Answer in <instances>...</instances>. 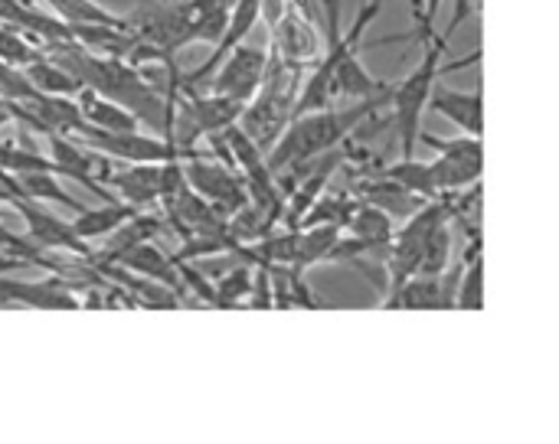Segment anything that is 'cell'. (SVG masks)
Here are the masks:
<instances>
[{"mask_svg": "<svg viewBox=\"0 0 559 444\" xmlns=\"http://www.w3.org/2000/svg\"><path fill=\"white\" fill-rule=\"evenodd\" d=\"M265 62H269V52L262 46H246L239 43L216 69L213 75L206 79L210 92L213 95H226V98H236V101H249L265 75Z\"/></svg>", "mask_w": 559, "mask_h": 444, "instance_id": "obj_7", "label": "cell"}, {"mask_svg": "<svg viewBox=\"0 0 559 444\" xmlns=\"http://www.w3.org/2000/svg\"><path fill=\"white\" fill-rule=\"evenodd\" d=\"M115 262H118V265H124L128 272L141 275V278L160 281V285H164V288H170L177 298H180V295H187V288H183V281H180V275H177V265H174V262H170V255H164L151 239H147V242L131 245V249H128V252H121Z\"/></svg>", "mask_w": 559, "mask_h": 444, "instance_id": "obj_12", "label": "cell"}, {"mask_svg": "<svg viewBox=\"0 0 559 444\" xmlns=\"http://www.w3.org/2000/svg\"><path fill=\"white\" fill-rule=\"evenodd\" d=\"M416 144H426L432 151H439V160L429 164L432 173V187L436 193H459L465 187H475L481 180L485 170V151H481V137H436L432 131H419Z\"/></svg>", "mask_w": 559, "mask_h": 444, "instance_id": "obj_4", "label": "cell"}, {"mask_svg": "<svg viewBox=\"0 0 559 444\" xmlns=\"http://www.w3.org/2000/svg\"><path fill=\"white\" fill-rule=\"evenodd\" d=\"M10 121H13V115H10L7 101H0V128H3V124H10Z\"/></svg>", "mask_w": 559, "mask_h": 444, "instance_id": "obj_29", "label": "cell"}, {"mask_svg": "<svg viewBox=\"0 0 559 444\" xmlns=\"http://www.w3.org/2000/svg\"><path fill=\"white\" fill-rule=\"evenodd\" d=\"M183 173H187V183L193 193H200L206 203H213V209L229 219L236 209H242L249 203L246 196V183L239 177V170H229L226 164H216L213 154H203V157H190L183 164Z\"/></svg>", "mask_w": 559, "mask_h": 444, "instance_id": "obj_6", "label": "cell"}, {"mask_svg": "<svg viewBox=\"0 0 559 444\" xmlns=\"http://www.w3.org/2000/svg\"><path fill=\"white\" fill-rule=\"evenodd\" d=\"M423 46H426L423 62L403 82H393V95H390V105L396 108V134L403 141V157H416V137L423 131V115L429 108L432 85L442 75V56L449 52V39L439 33Z\"/></svg>", "mask_w": 559, "mask_h": 444, "instance_id": "obj_3", "label": "cell"}, {"mask_svg": "<svg viewBox=\"0 0 559 444\" xmlns=\"http://www.w3.org/2000/svg\"><path fill=\"white\" fill-rule=\"evenodd\" d=\"M75 95H79V111L92 128H102V131H138L141 128L138 118L128 108H121L118 101H111L85 85Z\"/></svg>", "mask_w": 559, "mask_h": 444, "instance_id": "obj_14", "label": "cell"}, {"mask_svg": "<svg viewBox=\"0 0 559 444\" xmlns=\"http://www.w3.org/2000/svg\"><path fill=\"white\" fill-rule=\"evenodd\" d=\"M10 304L39 308V311H75V308H82V301L75 298V288L59 275H49L46 281L29 285V281L3 278V272H0V308H10Z\"/></svg>", "mask_w": 559, "mask_h": 444, "instance_id": "obj_9", "label": "cell"}, {"mask_svg": "<svg viewBox=\"0 0 559 444\" xmlns=\"http://www.w3.org/2000/svg\"><path fill=\"white\" fill-rule=\"evenodd\" d=\"M160 229H164V219H160V216H141V209H138L131 219H124V223L111 232L115 239L108 242L105 252H95V259H98V262H115V259H118L121 252H128L131 245L154 239Z\"/></svg>", "mask_w": 559, "mask_h": 444, "instance_id": "obj_18", "label": "cell"}, {"mask_svg": "<svg viewBox=\"0 0 559 444\" xmlns=\"http://www.w3.org/2000/svg\"><path fill=\"white\" fill-rule=\"evenodd\" d=\"M10 206H13V209L20 213V219L26 223V239H29L36 249H43V252H72V255H79V259H92V255H95V252L88 249V242L75 236L72 223H62L59 216L46 213L36 200L20 196V200H13Z\"/></svg>", "mask_w": 559, "mask_h": 444, "instance_id": "obj_8", "label": "cell"}, {"mask_svg": "<svg viewBox=\"0 0 559 444\" xmlns=\"http://www.w3.org/2000/svg\"><path fill=\"white\" fill-rule=\"evenodd\" d=\"M272 52L292 65H308L318 62L321 52V39L311 26V20L305 13H298L295 7H285L282 20L272 26Z\"/></svg>", "mask_w": 559, "mask_h": 444, "instance_id": "obj_10", "label": "cell"}, {"mask_svg": "<svg viewBox=\"0 0 559 444\" xmlns=\"http://www.w3.org/2000/svg\"><path fill=\"white\" fill-rule=\"evenodd\" d=\"M301 69L305 65H292V62H285V59H278L272 52L255 95L246 101V108L239 115V128L255 141V147L262 154H269V147L285 131V124L295 118V98H298V88H301Z\"/></svg>", "mask_w": 559, "mask_h": 444, "instance_id": "obj_2", "label": "cell"}, {"mask_svg": "<svg viewBox=\"0 0 559 444\" xmlns=\"http://www.w3.org/2000/svg\"><path fill=\"white\" fill-rule=\"evenodd\" d=\"M79 141L88 151H98V154L115 157V160H124V164H164V160L180 157V151H177L174 141H164L157 134H141V128L138 131H102V128H92L88 124L79 134Z\"/></svg>", "mask_w": 559, "mask_h": 444, "instance_id": "obj_5", "label": "cell"}, {"mask_svg": "<svg viewBox=\"0 0 559 444\" xmlns=\"http://www.w3.org/2000/svg\"><path fill=\"white\" fill-rule=\"evenodd\" d=\"M138 213V206L124 203V200H111V203H102L98 209H82L75 219H72V229L79 239H105L111 236L124 219H131Z\"/></svg>", "mask_w": 559, "mask_h": 444, "instance_id": "obj_15", "label": "cell"}, {"mask_svg": "<svg viewBox=\"0 0 559 444\" xmlns=\"http://www.w3.org/2000/svg\"><path fill=\"white\" fill-rule=\"evenodd\" d=\"M16 183H20V190H23V196L26 200H49V203H62L66 209H72V213H82V209H88V206H82L75 196H69L59 183H56V173L52 170H33V173H20L16 177Z\"/></svg>", "mask_w": 559, "mask_h": 444, "instance_id": "obj_20", "label": "cell"}, {"mask_svg": "<svg viewBox=\"0 0 559 444\" xmlns=\"http://www.w3.org/2000/svg\"><path fill=\"white\" fill-rule=\"evenodd\" d=\"M344 232L354 236V239H367L373 245H390L396 229H393V216L390 213H383L373 203H357V209L344 223Z\"/></svg>", "mask_w": 559, "mask_h": 444, "instance_id": "obj_17", "label": "cell"}, {"mask_svg": "<svg viewBox=\"0 0 559 444\" xmlns=\"http://www.w3.org/2000/svg\"><path fill=\"white\" fill-rule=\"evenodd\" d=\"M98 183H108L118 190V196L138 209L154 206L160 200V164H128L121 170H111V164L98 167Z\"/></svg>", "mask_w": 559, "mask_h": 444, "instance_id": "obj_11", "label": "cell"}, {"mask_svg": "<svg viewBox=\"0 0 559 444\" xmlns=\"http://www.w3.org/2000/svg\"><path fill=\"white\" fill-rule=\"evenodd\" d=\"M429 108L439 111L442 118H449L452 124H459L465 134L481 137V128H485L481 88H475V92H452V88H436L432 85Z\"/></svg>", "mask_w": 559, "mask_h": 444, "instance_id": "obj_13", "label": "cell"}, {"mask_svg": "<svg viewBox=\"0 0 559 444\" xmlns=\"http://www.w3.org/2000/svg\"><path fill=\"white\" fill-rule=\"evenodd\" d=\"M213 288H216V308H239V304L246 301L249 288H252V272H249V265L239 262V265L226 268V272L213 281Z\"/></svg>", "mask_w": 559, "mask_h": 444, "instance_id": "obj_24", "label": "cell"}, {"mask_svg": "<svg viewBox=\"0 0 559 444\" xmlns=\"http://www.w3.org/2000/svg\"><path fill=\"white\" fill-rule=\"evenodd\" d=\"M39 56H43V52H39L36 39H29V36H26L23 29H16V26L0 23V59H3V62L23 69V65L36 62Z\"/></svg>", "mask_w": 559, "mask_h": 444, "instance_id": "obj_25", "label": "cell"}, {"mask_svg": "<svg viewBox=\"0 0 559 444\" xmlns=\"http://www.w3.org/2000/svg\"><path fill=\"white\" fill-rule=\"evenodd\" d=\"M33 95H36V88L26 79V72L0 59V98L3 101H29Z\"/></svg>", "mask_w": 559, "mask_h": 444, "instance_id": "obj_26", "label": "cell"}, {"mask_svg": "<svg viewBox=\"0 0 559 444\" xmlns=\"http://www.w3.org/2000/svg\"><path fill=\"white\" fill-rule=\"evenodd\" d=\"M409 10H413L416 23H423V0H409Z\"/></svg>", "mask_w": 559, "mask_h": 444, "instance_id": "obj_28", "label": "cell"}, {"mask_svg": "<svg viewBox=\"0 0 559 444\" xmlns=\"http://www.w3.org/2000/svg\"><path fill=\"white\" fill-rule=\"evenodd\" d=\"M341 232H344V229L334 226V223H318V226L298 229V249H295V262H292L288 268L298 272V275H305L308 265L328 259V252L334 249V242L341 239Z\"/></svg>", "mask_w": 559, "mask_h": 444, "instance_id": "obj_16", "label": "cell"}, {"mask_svg": "<svg viewBox=\"0 0 559 444\" xmlns=\"http://www.w3.org/2000/svg\"><path fill=\"white\" fill-rule=\"evenodd\" d=\"M390 95H393V82L386 92H380L373 98H360L350 108H318V111L295 115L265 154L272 177L292 164H301V160H311L331 147H341L370 115H377L380 108L390 105Z\"/></svg>", "mask_w": 559, "mask_h": 444, "instance_id": "obj_1", "label": "cell"}, {"mask_svg": "<svg viewBox=\"0 0 559 444\" xmlns=\"http://www.w3.org/2000/svg\"><path fill=\"white\" fill-rule=\"evenodd\" d=\"M20 196H23V190H20L16 177L7 173V170H0V203H13V200H20Z\"/></svg>", "mask_w": 559, "mask_h": 444, "instance_id": "obj_27", "label": "cell"}, {"mask_svg": "<svg viewBox=\"0 0 559 444\" xmlns=\"http://www.w3.org/2000/svg\"><path fill=\"white\" fill-rule=\"evenodd\" d=\"M377 177H386V180H393V183H400V187H406V190H413V193H419V196H426V200H436V196H439L436 187H432L429 164H423V160H416V157H403V160H396L393 167L377 170Z\"/></svg>", "mask_w": 559, "mask_h": 444, "instance_id": "obj_22", "label": "cell"}, {"mask_svg": "<svg viewBox=\"0 0 559 444\" xmlns=\"http://www.w3.org/2000/svg\"><path fill=\"white\" fill-rule=\"evenodd\" d=\"M23 72H26V79L33 82V88L36 92H43V95H75L82 85H79V79L75 75H69L56 59H49L46 52L36 59V62H29V65H23Z\"/></svg>", "mask_w": 559, "mask_h": 444, "instance_id": "obj_19", "label": "cell"}, {"mask_svg": "<svg viewBox=\"0 0 559 444\" xmlns=\"http://www.w3.org/2000/svg\"><path fill=\"white\" fill-rule=\"evenodd\" d=\"M396 308H406V311H439V308H445L439 275H413V278H406V285L396 295Z\"/></svg>", "mask_w": 559, "mask_h": 444, "instance_id": "obj_21", "label": "cell"}, {"mask_svg": "<svg viewBox=\"0 0 559 444\" xmlns=\"http://www.w3.org/2000/svg\"><path fill=\"white\" fill-rule=\"evenodd\" d=\"M449 255H452V229H449V219H445V223H439V226L432 229V236L426 239L423 259H419V272H416V275H442V272L452 265Z\"/></svg>", "mask_w": 559, "mask_h": 444, "instance_id": "obj_23", "label": "cell"}]
</instances>
